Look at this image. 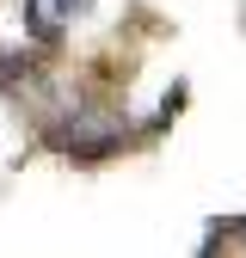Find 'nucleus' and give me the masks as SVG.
I'll return each mask as SVG.
<instances>
[{
  "label": "nucleus",
  "instance_id": "nucleus-2",
  "mask_svg": "<svg viewBox=\"0 0 246 258\" xmlns=\"http://www.w3.org/2000/svg\"><path fill=\"white\" fill-rule=\"evenodd\" d=\"M86 13H92V0H25V37L55 43L61 31L74 19H86Z\"/></svg>",
  "mask_w": 246,
  "mask_h": 258
},
{
  "label": "nucleus",
  "instance_id": "nucleus-1",
  "mask_svg": "<svg viewBox=\"0 0 246 258\" xmlns=\"http://www.w3.org/2000/svg\"><path fill=\"white\" fill-rule=\"evenodd\" d=\"M49 148L68 160H111L117 148H130V117H117L105 105H74L49 129Z\"/></svg>",
  "mask_w": 246,
  "mask_h": 258
}]
</instances>
